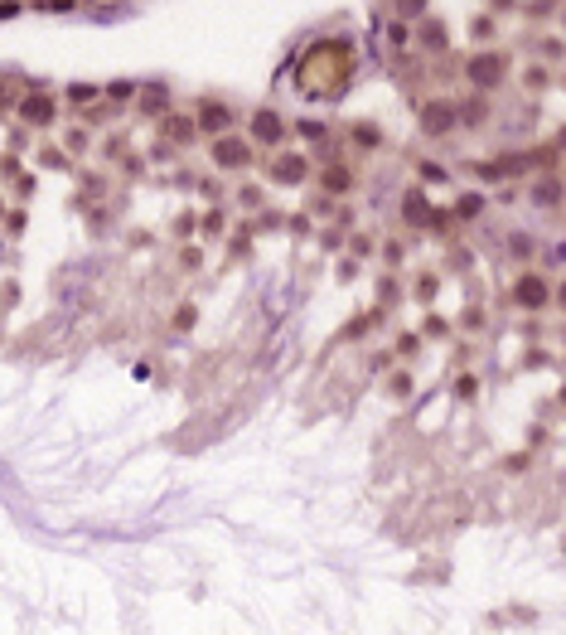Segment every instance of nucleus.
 Returning <instances> with one entry per match:
<instances>
[{"label": "nucleus", "instance_id": "f03ea898", "mask_svg": "<svg viewBox=\"0 0 566 635\" xmlns=\"http://www.w3.org/2000/svg\"><path fill=\"white\" fill-rule=\"evenodd\" d=\"M421 121H426V131H431V136H441V131H446V126L455 121V112L436 102V107H426V112H421Z\"/></svg>", "mask_w": 566, "mask_h": 635}, {"label": "nucleus", "instance_id": "7ed1b4c3", "mask_svg": "<svg viewBox=\"0 0 566 635\" xmlns=\"http://www.w3.org/2000/svg\"><path fill=\"white\" fill-rule=\"evenodd\" d=\"M213 155H218V165H242V160H247V146H242V141H218Z\"/></svg>", "mask_w": 566, "mask_h": 635}, {"label": "nucleus", "instance_id": "423d86ee", "mask_svg": "<svg viewBox=\"0 0 566 635\" xmlns=\"http://www.w3.org/2000/svg\"><path fill=\"white\" fill-rule=\"evenodd\" d=\"M19 112H24L29 121H49V116H54V102H49V98H24Z\"/></svg>", "mask_w": 566, "mask_h": 635}, {"label": "nucleus", "instance_id": "39448f33", "mask_svg": "<svg viewBox=\"0 0 566 635\" xmlns=\"http://www.w3.org/2000/svg\"><path fill=\"white\" fill-rule=\"evenodd\" d=\"M252 131H257L262 141H276V136H281V121H276L272 112H257V116H252Z\"/></svg>", "mask_w": 566, "mask_h": 635}, {"label": "nucleus", "instance_id": "6e6552de", "mask_svg": "<svg viewBox=\"0 0 566 635\" xmlns=\"http://www.w3.org/2000/svg\"><path fill=\"white\" fill-rule=\"evenodd\" d=\"M203 126H208V131H213V126H228V112H223L218 102H208L203 107Z\"/></svg>", "mask_w": 566, "mask_h": 635}, {"label": "nucleus", "instance_id": "0eeeda50", "mask_svg": "<svg viewBox=\"0 0 566 635\" xmlns=\"http://www.w3.org/2000/svg\"><path fill=\"white\" fill-rule=\"evenodd\" d=\"M300 175H305V160H295V155H290V160H281V165H276V180H285V185H295V180H300Z\"/></svg>", "mask_w": 566, "mask_h": 635}, {"label": "nucleus", "instance_id": "20e7f679", "mask_svg": "<svg viewBox=\"0 0 566 635\" xmlns=\"http://www.w3.org/2000/svg\"><path fill=\"white\" fill-rule=\"evenodd\" d=\"M518 301H523V306H542V301H547L542 282H537V277H523V282H518Z\"/></svg>", "mask_w": 566, "mask_h": 635}, {"label": "nucleus", "instance_id": "f257e3e1", "mask_svg": "<svg viewBox=\"0 0 566 635\" xmlns=\"http://www.w3.org/2000/svg\"><path fill=\"white\" fill-rule=\"evenodd\" d=\"M498 73H503V59H498V54H479V59L470 63V78L479 83V88L498 83Z\"/></svg>", "mask_w": 566, "mask_h": 635}, {"label": "nucleus", "instance_id": "9d476101", "mask_svg": "<svg viewBox=\"0 0 566 635\" xmlns=\"http://www.w3.org/2000/svg\"><path fill=\"white\" fill-rule=\"evenodd\" d=\"M460 213H465V218H470V213H479V199H474V194H465V199H460Z\"/></svg>", "mask_w": 566, "mask_h": 635}, {"label": "nucleus", "instance_id": "1a4fd4ad", "mask_svg": "<svg viewBox=\"0 0 566 635\" xmlns=\"http://www.w3.org/2000/svg\"><path fill=\"white\" fill-rule=\"evenodd\" d=\"M407 218H411V223L426 218V199H421V194H407Z\"/></svg>", "mask_w": 566, "mask_h": 635}]
</instances>
